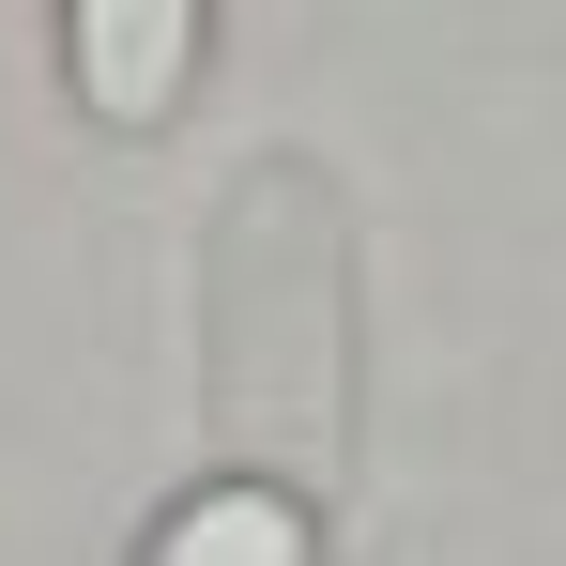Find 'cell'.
I'll use <instances>...</instances> for the list:
<instances>
[{"label":"cell","instance_id":"obj_1","mask_svg":"<svg viewBox=\"0 0 566 566\" xmlns=\"http://www.w3.org/2000/svg\"><path fill=\"white\" fill-rule=\"evenodd\" d=\"M62 62H77V107L138 138L199 77V0H62Z\"/></svg>","mask_w":566,"mask_h":566},{"label":"cell","instance_id":"obj_2","mask_svg":"<svg viewBox=\"0 0 566 566\" xmlns=\"http://www.w3.org/2000/svg\"><path fill=\"white\" fill-rule=\"evenodd\" d=\"M138 566H306V505L261 490V474H230V490L169 505V536H154Z\"/></svg>","mask_w":566,"mask_h":566}]
</instances>
